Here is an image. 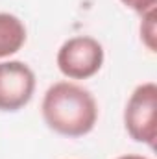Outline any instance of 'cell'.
<instances>
[{
	"label": "cell",
	"instance_id": "cell-2",
	"mask_svg": "<svg viewBox=\"0 0 157 159\" xmlns=\"http://www.w3.org/2000/svg\"><path fill=\"white\" fill-rule=\"evenodd\" d=\"M124 124L129 137L137 143H144L150 148L155 146L157 137V85L148 81L139 85L128 100L124 111Z\"/></svg>",
	"mask_w": 157,
	"mask_h": 159
},
{
	"label": "cell",
	"instance_id": "cell-5",
	"mask_svg": "<svg viewBox=\"0 0 157 159\" xmlns=\"http://www.w3.org/2000/svg\"><path fill=\"white\" fill-rule=\"evenodd\" d=\"M26 43L22 20L11 13H0V59L17 54Z\"/></svg>",
	"mask_w": 157,
	"mask_h": 159
},
{
	"label": "cell",
	"instance_id": "cell-3",
	"mask_svg": "<svg viewBox=\"0 0 157 159\" xmlns=\"http://www.w3.org/2000/svg\"><path fill=\"white\" fill-rule=\"evenodd\" d=\"M104 65V48L94 37L79 35L65 41L57 52V69L70 80L92 78Z\"/></svg>",
	"mask_w": 157,
	"mask_h": 159
},
{
	"label": "cell",
	"instance_id": "cell-7",
	"mask_svg": "<svg viewBox=\"0 0 157 159\" xmlns=\"http://www.w3.org/2000/svg\"><path fill=\"white\" fill-rule=\"evenodd\" d=\"M120 2H122L124 6H128L129 9L141 13V15H144V13L155 9V6H157V0H120Z\"/></svg>",
	"mask_w": 157,
	"mask_h": 159
},
{
	"label": "cell",
	"instance_id": "cell-6",
	"mask_svg": "<svg viewBox=\"0 0 157 159\" xmlns=\"http://www.w3.org/2000/svg\"><path fill=\"white\" fill-rule=\"evenodd\" d=\"M141 35L144 44L155 52V9L148 11L142 15V24H141Z\"/></svg>",
	"mask_w": 157,
	"mask_h": 159
},
{
	"label": "cell",
	"instance_id": "cell-1",
	"mask_svg": "<svg viewBox=\"0 0 157 159\" xmlns=\"http://www.w3.org/2000/svg\"><path fill=\"white\" fill-rule=\"evenodd\" d=\"M43 119L50 129L65 137H83L98 120L94 96L70 81L54 83L43 98Z\"/></svg>",
	"mask_w": 157,
	"mask_h": 159
},
{
	"label": "cell",
	"instance_id": "cell-4",
	"mask_svg": "<svg viewBox=\"0 0 157 159\" xmlns=\"http://www.w3.org/2000/svg\"><path fill=\"white\" fill-rule=\"evenodd\" d=\"M35 74L22 61L0 63V111H19L34 96Z\"/></svg>",
	"mask_w": 157,
	"mask_h": 159
},
{
	"label": "cell",
	"instance_id": "cell-8",
	"mask_svg": "<svg viewBox=\"0 0 157 159\" xmlns=\"http://www.w3.org/2000/svg\"><path fill=\"white\" fill-rule=\"evenodd\" d=\"M118 159H148V157H142V156H133V154H129V156H122V157Z\"/></svg>",
	"mask_w": 157,
	"mask_h": 159
}]
</instances>
